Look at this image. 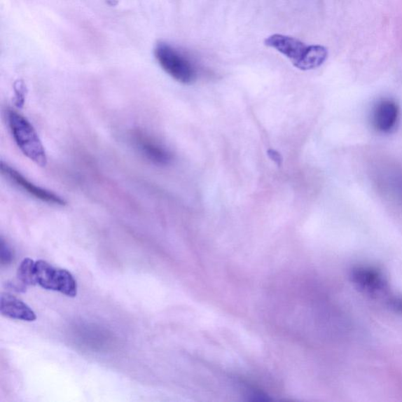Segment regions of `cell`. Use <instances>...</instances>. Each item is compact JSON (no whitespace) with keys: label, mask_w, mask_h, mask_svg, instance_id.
Returning <instances> with one entry per match:
<instances>
[{"label":"cell","mask_w":402,"mask_h":402,"mask_svg":"<svg viewBox=\"0 0 402 402\" xmlns=\"http://www.w3.org/2000/svg\"><path fill=\"white\" fill-rule=\"evenodd\" d=\"M265 45L280 52L295 67L303 71L320 67L328 55L327 48L321 45H307L299 39L282 34L270 36L265 39Z\"/></svg>","instance_id":"obj_1"},{"label":"cell","mask_w":402,"mask_h":402,"mask_svg":"<svg viewBox=\"0 0 402 402\" xmlns=\"http://www.w3.org/2000/svg\"><path fill=\"white\" fill-rule=\"evenodd\" d=\"M8 124L16 144L26 158L41 167L48 165L44 146L31 123L22 114L10 110Z\"/></svg>","instance_id":"obj_2"},{"label":"cell","mask_w":402,"mask_h":402,"mask_svg":"<svg viewBox=\"0 0 402 402\" xmlns=\"http://www.w3.org/2000/svg\"><path fill=\"white\" fill-rule=\"evenodd\" d=\"M155 56L161 68L174 81L183 84H191L197 80L195 64L185 52L170 44L160 43L155 48Z\"/></svg>","instance_id":"obj_3"},{"label":"cell","mask_w":402,"mask_h":402,"mask_svg":"<svg viewBox=\"0 0 402 402\" xmlns=\"http://www.w3.org/2000/svg\"><path fill=\"white\" fill-rule=\"evenodd\" d=\"M37 284L44 289L60 291L69 297L77 295V284L72 275L67 270L52 267L43 261L35 264Z\"/></svg>","instance_id":"obj_4"},{"label":"cell","mask_w":402,"mask_h":402,"mask_svg":"<svg viewBox=\"0 0 402 402\" xmlns=\"http://www.w3.org/2000/svg\"><path fill=\"white\" fill-rule=\"evenodd\" d=\"M1 171L4 176L8 178L12 183L20 187L22 190L30 194L31 196L48 204L60 206L66 205V200L63 198L56 195L54 193L43 189V188L31 183V181L25 178L21 173H19L8 165L4 164V162H2Z\"/></svg>","instance_id":"obj_5"},{"label":"cell","mask_w":402,"mask_h":402,"mask_svg":"<svg viewBox=\"0 0 402 402\" xmlns=\"http://www.w3.org/2000/svg\"><path fill=\"white\" fill-rule=\"evenodd\" d=\"M351 279L356 287L368 294L378 295L387 288L384 275L373 268L356 267L351 272Z\"/></svg>","instance_id":"obj_6"},{"label":"cell","mask_w":402,"mask_h":402,"mask_svg":"<svg viewBox=\"0 0 402 402\" xmlns=\"http://www.w3.org/2000/svg\"><path fill=\"white\" fill-rule=\"evenodd\" d=\"M399 115L400 110L396 102L391 99L382 100L373 109V125L380 132H391L398 124Z\"/></svg>","instance_id":"obj_7"},{"label":"cell","mask_w":402,"mask_h":402,"mask_svg":"<svg viewBox=\"0 0 402 402\" xmlns=\"http://www.w3.org/2000/svg\"><path fill=\"white\" fill-rule=\"evenodd\" d=\"M134 141L140 153L155 165H167L172 160L171 153L151 136L137 132L134 134Z\"/></svg>","instance_id":"obj_8"},{"label":"cell","mask_w":402,"mask_h":402,"mask_svg":"<svg viewBox=\"0 0 402 402\" xmlns=\"http://www.w3.org/2000/svg\"><path fill=\"white\" fill-rule=\"evenodd\" d=\"M0 312L9 319L25 321H34L36 315L27 304L9 293L0 297Z\"/></svg>","instance_id":"obj_9"},{"label":"cell","mask_w":402,"mask_h":402,"mask_svg":"<svg viewBox=\"0 0 402 402\" xmlns=\"http://www.w3.org/2000/svg\"><path fill=\"white\" fill-rule=\"evenodd\" d=\"M36 262L29 258H26L19 265L17 277L25 286H34L37 284L35 272Z\"/></svg>","instance_id":"obj_10"},{"label":"cell","mask_w":402,"mask_h":402,"mask_svg":"<svg viewBox=\"0 0 402 402\" xmlns=\"http://www.w3.org/2000/svg\"><path fill=\"white\" fill-rule=\"evenodd\" d=\"M0 256H1L2 265L11 263L14 258V253L8 244L5 242L4 238H1V243H0Z\"/></svg>","instance_id":"obj_11"},{"label":"cell","mask_w":402,"mask_h":402,"mask_svg":"<svg viewBox=\"0 0 402 402\" xmlns=\"http://www.w3.org/2000/svg\"><path fill=\"white\" fill-rule=\"evenodd\" d=\"M389 303L393 309L402 314V299L401 298H393Z\"/></svg>","instance_id":"obj_12"}]
</instances>
